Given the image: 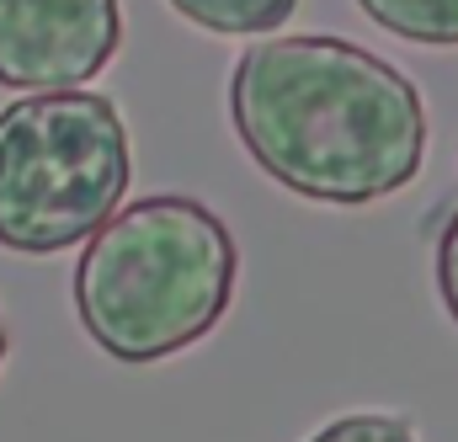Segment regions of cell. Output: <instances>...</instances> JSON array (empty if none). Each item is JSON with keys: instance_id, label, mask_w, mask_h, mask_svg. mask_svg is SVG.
<instances>
[{"instance_id": "obj_9", "label": "cell", "mask_w": 458, "mask_h": 442, "mask_svg": "<svg viewBox=\"0 0 458 442\" xmlns=\"http://www.w3.org/2000/svg\"><path fill=\"white\" fill-rule=\"evenodd\" d=\"M5 346H11V336H5V315H0V362H5Z\"/></svg>"}, {"instance_id": "obj_4", "label": "cell", "mask_w": 458, "mask_h": 442, "mask_svg": "<svg viewBox=\"0 0 458 442\" xmlns=\"http://www.w3.org/2000/svg\"><path fill=\"white\" fill-rule=\"evenodd\" d=\"M123 48V0H0V86L86 91Z\"/></svg>"}, {"instance_id": "obj_5", "label": "cell", "mask_w": 458, "mask_h": 442, "mask_svg": "<svg viewBox=\"0 0 458 442\" xmlns=\"http://www.w3.org/2000/svg\"><path fill=\"white\" fill-rule=\"evenodd\" d=\"M182 21L214 32V38H256V32H277L299 0H165Z\"/></svg>"}, {"instance_id": "obj_1", "label": "cell", "mask_w": 458, "mask_h": 442, "mask_svg": "<svg viewBox=\"0 0 458 442\" xmlns=\"http://www.w3.org/2000/svg\"><path fill=\"white\" fill-rule=\"evenodd\" d=\"M229 123L277 187L336 208L394 198L427 160L411 75L326 32L250 43L229 70Z\"/></svg>"}, {"instance_id": "obj_2", "label": "cell", "mask_w": 458, "mask_h": 442, "mask_svg": "<svg viewBox=\"0 0 458 442\" xmlns=\"http://www.w3.org/2000/svg\"><path fill=\"white\" fill-rule=\"evenodd\" d=\"M240 277L229 224L182 192L123 203L75 267V315L107 357L144 368L187 352L225 320Z\"/></svg>"}, {"instance_id": "obj_8", "label": "cell", "mask_w": 458, "mask_h": 442, "mask_svg": "<svg viewBox=\"0 0 458 442\" xmlns=\"http://www.w3.org/2000/svg\"><path fill=\"white\" fill-rule=\"evenodd\" d=\"M437 293H443V310L458 326V208L448 214L443 234H437Z\"/></svg>"}, {"instance_id": "obj_7", "label": "cell", "mask_w": 458, "mask_h": 442, "mask_svg": "<svg viewBox=\"0 0 458 442\" xmlns=\"http://www.w3.org/2000/svg\"><path fill=\"white\" fill-rule=\"evenodd\" d=\"M310 442H416V432H411V421H400V416L357 411V416H336L331 427H320Z\"/></svg>"}, {"instance_id": "obj_3", "label": "cell", "mask_w": 458, "mask_h": 442, "mask_svg": "<svg viewBox=\"0 0 458 442\" xmlns=\"http://www.w3.org/2000/svg\"><path fill=\"white\" fill-rule=\"evenodd\" d=\"M133 182L123 107L102 91H54L0 107V245L54 256L91 240Z\"/></svg>"}, {"instance_id": "obj_6", "label": "cell", "mask_w": 458, "mask_h": 442, "mask_svg": "<svg viewBox=\"0 0 458 442\" xmlns=\"http://www.w3.org/2000/svg\"><path fill=\"white\" fill-rule=\"evenodd\" d=\"M368 21L405 43L427 48H458V0H357Z\"/></svg>"}]
</instances>
